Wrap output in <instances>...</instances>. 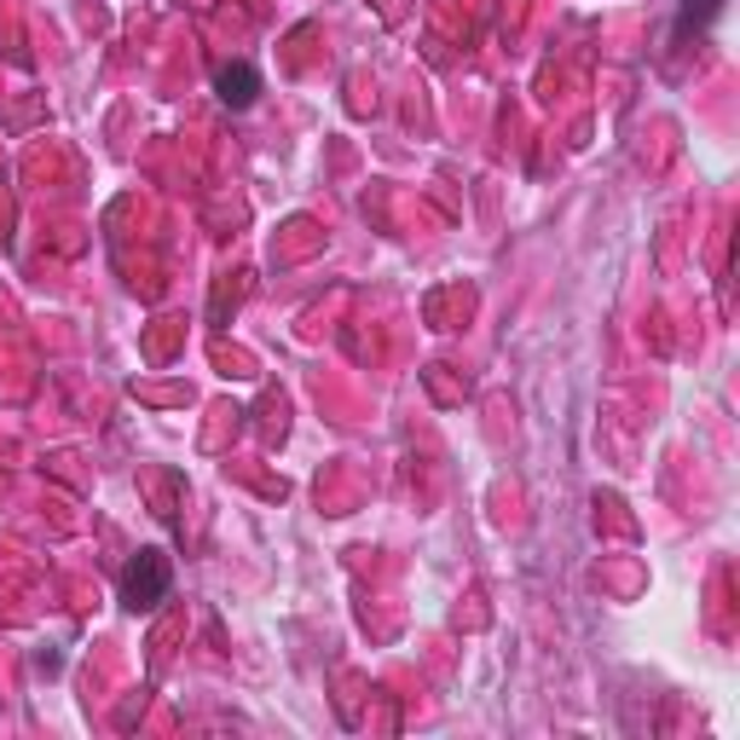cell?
Segmentation results:
<instances>
[{
  "mask_svg": "<svg viewBox=\"0 0 740 740\" xmlns=\"http://www.w3.org/2000/svg\"><path fill=\"white\" fill-rule=\"evenodd\" d=\"M717 12H724V0H683V18H677V30H683V35H688V30H706Z\"/></svg>",
  "mask_w": 740,
  "mask_h": 740,
  "instance_id": "cell-3",
  "label": "cell"
},
{
  "mask_svg": "<svg viewBox=\"0 0 740 740\" xmlns=\"http://www.w3.org/2000/svg\"><path fill=\"white\" fill-rule=\"evenodd\" d=\"M220 104H232V110H243V104H255V93H261V76L250 70V64H227L220 70Z\"/></svg>",
  "mask_w": 740,
  "mask_h": 740,
  "instance_id": "cell-2",
  "label": "cell"
},
{
  "mask_svg": "<svg viewBox=\"0 0 740 740\" xmlns=\"http://www.w3.org/2000/svg\"><path fill=\"white\" fill-rule=\"evenodd\" d=\"M168 585H174L168 555L163 550H140L128 562V573H122V601H128V608H156V601L168 596Z\"/></svg>",
  "mask_w": 740,
  "mask_h": 740,
  "instance_id": "cell-1",
  "label": "cell"
}]
</instances>
